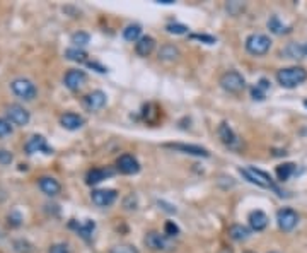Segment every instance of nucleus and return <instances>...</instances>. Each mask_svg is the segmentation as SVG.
Instances as JSON below:
<instances>
[{
  "mask_svg": "<svg viewBox=\"0 0 307 253\" xmlns=\"http://www.w3.org/2000/svg\"><path fill=\"white\" fill-rule=\"evenodd\" d=\"M276 81L285 89H294V87L304 84L307 81V70L304 67H285L276 72Z\"/></svg>",
  "mask_w": 307,
  "mask_h": 253,
  "instance_id": "1",
  "label": "nucleus"
},
{
  "mask_svg": "<svg viewBox=\"0 0 307 253\" xmlns=\"http://www.w3.org/2000/svg\"><path fill=\"white\" fill-rule=\"evenodd\" d=\"M239 173H241L242 176H244L249 183L256 185V187L270 188V190H273V192L278 193L280 197H284V193H282V190H280L278 187H276L275 183H273L271 176H270V174H268L266 171H261V169L249 166V168H241V169H239Z\"/></svg>",
  "mask_w": 307,
  "mask_h": 253,
  "instance_id": "2",
  "label": "nucleus"
},
{
  "mask_svg": "<svg viewBox=\"0 0 307 253\" xmlns=\"http://www.w3.org/2000/svg\"><path fill=\"white\" fill-rule=\"evenodd\" d=\"M244 46H246V52L251 53V55L263 57L270 52L271 40H270V36L263 35V33H253V35H249L246 38Z\"/></svg>",
  "mask_w": 307,
  "mask_h": 253,
  "instance_id": "3",
  "label": "nucleus"
},
{
  "mask_svg": "<svg viewBox=\"0 0 307 253\" xmlns=\"http://www.w3.org/2000/svg\"><path fill=\"white\" fill-rule=\"evenodd\" d=\"M218 84L226 92H231V94H237V92H241L242 89L246 87V79L244 75L241 74V72L237 70H227L224 72L220 75V81H218Z\"/></svg>",
  "mask_w": 307,
  "mask_h": 253,
  "instance_id": "4",
  "label": "nucleus"
},
{
  "mask_svg": "<svg viewBox=\"0 0 307 253\" xmlns=\"http://www.w3.org/2000/svg\"><path fill=\"white\" fill-rule=\"evenodd\" d=\"M144 243H145V246L154 251H173L174 248H176V243H174L173 238L160 235L157 231L147 233L144 238Z\"/></svg>",
  "mask_w": 307,
  "mask_h": 253,
  "instance_id": "5",
  "label": "nucleus"
},
{
  "mask_svg": "<svg viewBox=\"0 0 307 253\" xmlns=\"http://www.w3.org/2000/svg\"><path fill=\"white\" fill-rule=\"evenodd\" d=\"M11 89L17 98H21L24 101H33L38 96V89H36V86L33 84V81L24 79V77L14 79L11 82Z\"/></svg>",
  "mask_w": 307,
  "mask_h": 253,
  "instance_id": "6",
  "label": "nucleus"
},
{
  "mask_svg": "<svg viewBox=\"0 0 307 253\" xmlns=\"http://www.w3.org/2000/svg\"><path fill=\"white\" fill-rule=\"evenodd\" d=\"M217 134H218V139L222 140V144L226 145V147L232 149V150H239L242 147V142H241V139H239V135L234 132L232 127L226 123V121H222V123L218 125Z\"/></svg>",
  "mask_w": 307,
  "mask_h": 253,
  "instance_id": "7",
  "label": "nucleus"
},
{
  "mask_svg": "<svg viewBox=\"0 0 307 253\" xmlns=\"http://www.w3.org/2000/svg\"><path fill=\"white\" fill-rule=\"evenodd\" d=\"M276 224L284 233H290L294 231L297 224H299V214H297L294 209H280L278 212H276Z\"/></svg>",
  "mask_w": 307,
  "mask_h": 253,
  "instance_id": "8",
  "label": "nucleus"
},
{
  "mask_svg": "<svg viewBox=\"0 0 307 253\" xmlns=\"http://www.w3.org/2000/svg\"><path fill=\"white\" fill-rule=\"evenodd\" d=\"M165 149H173L176 153L188 154V156H197V158H210V153L207 149L202 147V145H194V144H183V142H169L164 144Z\"/></svg>",
  "mask_w": 307,
  "mask_h": 253,
  "instance_id": "9",
  "label": "nucleus"
},
{
  "mask_svg": "<svg viewBox=\"0 0 307 253\" xmlns=\"http://www.w3.org/2000/svg\"><path fill=\"white\" fill-rule=\"evenodd\" d=\"M6 113H7L9 121H11L12 125L24 127V125L29 123V120H31V115H29V111L24 108V106H21V105H11V106H7Z\"/></svg>",
  "mask_w": 307,
  "mask_h": 253,
  "instance_id": "10",
  "label": "nucleus"
},
{
  "mask_svg": "<svg viewBox=\"0 0 307 253\" xmlns=\"http://www.w3.org/2000/svg\"><path fill=\"white\" fill-rule=\"evenodd\" d=\"M87 82V74L80 69H72L68 70L65 77H63V84H65L67 89L70 91H79L84 87V84Z\"/></svg>",
  "mask_w": 307,
  "mask_h": 253,
  "instance_id": "11",
  "label": "nucleus"
},
{
  "mask_svg": "<svg viewBox=\"0 0 307 253\" xmlns=\"http://www.w3.org/2000/svg\"><path fill=\"white\" fill-rule=\"evenodd\" d=\"M116 197H118V193H116L115 190H111V188L94 190V192L91 193V200L97 207H109V206H113V204L116 202Z\"/></svg>",
  "mask_w": 307,
  "mask_h": 253,
  "instance_id": "12",
  "label": "nucleus"
},
{
  "mask_svg": "<svg viewBox=\"0 0 307 253\" xmlns=\"http://www.w3.org/2000/svg\"><path fill=\"white\" fill-rule=\"evenodd\" d=\"M24 150L33 156V154H38V153H43V154H53V149L48 145L46 139L43 135H33V137L27 139L26 145H24Z\"/></svg>",
  "mask_w": 307,
  "mask_h": 253,
  "instance_id": "13",
  "label": "nucleus"
},
{
  "mask_svg": "<svg viewBox=\"0 0 307 253\" xmlns=\"http://www.w3.org/2000/svg\"><path fill=\"white\" fill-rule=\"evenodd\" d=\"M106 101H108V96H106L104 91H92L84 98V108L89 111H99L106 106Z\"/></svg>",
  "mask_w": 307,
  "mask_h": 253,
  "instance_id": "14",
  "label": "nucleus"
},
{
  "mask_svg": "<svg viewBox=\"0 0 307 253\" xmlns=\"http://www.w3.org/2000/svg\"><path fill=\"white\" fill-rule=\"evenodd\" d=\"M116 168H118V171L123 174H136L140 171V163L136 161L135 156L123 154V156H120L118 161H116Z\"/></svg>",
  "mask_w": 307,
  "mask_h": 253,
  "instance_id": "15",
  "label": "nucleus"
},
{
  "mask_svg": "<svg viewBox=\"0 0 307 253\" xmlns=\"http://www.w3.org/2000/svg\"><path fill=\"white\" fill-rule=\"evenodd\" d=\"M86 123L84 116L77 115V113H72V111H68V113H63L60 116V125L63 127V129L70 130V132H75V130L82 129Z\"/></svg>",
  "mask_w": 307,
  "mask_h": 253,
  "instance_id": "16",
  "label": "nucleus"
},
{
  "mask_svg": "<svg viewBox=\"0 0 307 253\" xmlns=\"http://www.w3.org/2000/svg\"><path fill=\"white\" fill-rule=\"evenodd\" d=\"M38 187H40L41 192L48 197L58 195L60 190H62V185L58 183V180H55L53 176H41L40 180H38Z\"/></svg>",
  "mask_w": 307,
  "mask_h": 253,
  "instance_id": "17",
  "label": "nucleus"
},
{
  "mask_svg": "<svg viewBox=\"0 0 307 253\" xmlns=\"http://www.w3.org/2000/svg\"><path fill=\"white\" fill-rule=\"evenodd\" d=\"M247 221H249V227L253 231H263V230H266V226H268V216L263 211L249 212Z\"/></svg>",
  "mask_w": 307,
  "mask_h": 253,
  "instance_id": "18",
  "label": "nucleus"
},
{
  "mask_svg": "<svg viewBox=\"0 0 307 253\" xmlns=\"http://www.w3.org/2000/svg\"><path fill=\"white\" fill-rule=\"evenodd\" d=\"M155 48V40L152 36H142L135 43V52L138 57H149Z\"/></svg>",
  "mask_w": 307,
  "mask_h": 253,
  "instance_id": "19",
  "label": "nucleus"
},
{
  "mask_svg": "<svg viewBox=\"0 0 307 253\" xmlns=\"http://www.w3.org/2000/svg\"><path fill=\"white\" fill-rule=\"evenodd\" d=\"M72 226L77 230V235L80 238H84L86 241H91L92 240V235H94L96 231V222L91 221V219H86L84 222H79V224H75V222H72Z\"/></svg>",
  "mask_w": 307,
  "mask_h": 253,
  "instance_id": "20",
  "label": "nucleus"
},
{
  "mask_svg": "<svg viewBox=\"0 0 307 253\" xmlns=\"http://www.w3.org/2000/svg\"><path fill=\"white\" fill-rule=\"evenodd\" d=\"M282 55L285 58H292V60H300V58L305 57L304 45H300V43H289V45L282 50Z\"/></svg>",
  "mask_w": 307,
  "mask_h": 253,
  "instance_id": "21",
  "label": "nucleus"
},
{
  "mask_svg": "<svg viewBox=\"0 0 307 253\" xmlns=\"http://www.w3.org/2000/svg\"><path fill=\"white\" fill-rule=\"evenodd\" d=\"M111 174H113V171H109V169L94 168V169H91V171L87 173L86 183L87 185H97V183H101L102 180H106L108 176H111Z\"/></svg>",
  "mask_w": 307,
  "mask_h": 253,
  "instance_id": "22",
  "label": "nucleus"
},
{
  "mask_svg": "<svg viewBox=\"0 0 307 253\" xmlns=\"http://www.w3.org/2000/svg\"><path fill=\"white\" fill-rule=\"evenodd\" d=\"M179 57H181V52H179L178 46H174V45H164V46H160V50H159V60H162V62H174V60H178Z\"/></svg>",
  "mask_w": 307,
  "mask_h": 253,
  "instance_id": "23",
  "label": "nucleus"
},
{
  "mask_svg": "<svg viewBox=\"0 0 307 253\" xmlns=\"http://www.w3.org/2000/svg\"><path fill=\"white\" fill-rule=\"evenodd\" d=\"M229 236H231L234 241H246L247 238L251 236V230L242 224H232L229 227Z\"/></svg>",
  "mask_w": 307,
  "mask_h": 253,
  "instance_id": "24",
  "label": "nucleus"
},
{
  "mask_svg": "<svg viewBox=\"0 0 307 253\" xmlns=\"http://www.w3.org/2000/svg\"><path fill=\"white\" fill-rule=\"evenodd\" d=\"M123 38L130 43H136L142 38V26L140 24H128L123 29Z\"/></svg>",
  "mask_w": 307,
  "mask_h": 253,
  "instance_id": "25",
  "label": "nucleus"
},
{
  "mask_svg": "<svg viewBox=\"0 0 307 253\" xmlns=\"http://www.w3.org/2000/svg\"><path fill=\"white\" fill-rule=\"evenodd\" d=\"M270 89V81L268 79H260V82L251 87V96L253 99H258V101H263L266 98V91Z\"/></svg>",
  "mask_w": 307,
  "mask_h": 253,
  "instance_id": "26",
  "label": "nucleus"
},
{
  "mask_svg": "<svg viewBox=\"0 0 307 253\" xmlns=\"http://www.w3.org/2000/svg\"><path fill=\"white\" fill-rule=\"evenodd\" d=\"M268 29H270L273 35H285V33L290 31V28L285 26V24L280 21L278 16H271L268 19Z\"/></svg>",
  "mask_w": 307,
  "mask_h": 253,
  "instance_id": "27",
  "label": "nucleus"
},
{
  "mask_svg": "<svg viewBox=\"0 0 307 253\" xmlns=\"http://www.w3.org/2000/svg\"><path fill=\"white\" fill-rule=\"evenodd\" d=\"M65 58L67 60L77 62V63H84V62H87V52L82 50V48L72 46V48H68V50H65Z\"/></svg>",
  "mask_w": 307,
  "mask_h": 253,
  "instance_id": "28",
  "label": "nucleus"
},
{
  "mask_svg": "<svg viewBox=\"0 0 307 253\" xmlns=\"http://www.w3.org/2000/svg\"><path fill=\"white\" fill-rule=\"evenodd\" d=\"M295 164L294 163H284L280 166H276V176H278L280 182H287L292 174L295 173Z\"/></svg>",
  "mask_w": 307,
  "mask_h": 253,
  "instance_id": "29",
  "label": "nucleus"
},
{
  "mask_svg": "<svg viewBox=\"0 0 307 253\" xmlns=\"http://www.w3.org/2000/svg\"><path fill=\"white\" fill-rule=\"evenodd\" d=\"M89 41H91V35L86 31H77L72 35V43H74V46H77V48L89 45Z\"/></svg>",
  "mask_w": 307,
  "mask_h": 253,
  "instance_id": "30",
  "label": "nucleus"
},
{
  "mask_svg": "<svg viewBox=\"0 0 307 253\" xmlns=\"http://www.w3.org/2000/svg\"><path fill=\"white\" fill-rule=\"evenodd\" d=\"M165 31L169 33V35H176V36H181V35H188L189 28L186 24H181V22H171L165 26Z\"/></svg>",
  "mask_w": 307,
  "mask_h": 253,
  "instance_id": "31",
  "label": "nucleus"
},
{
  "mask_svg": "<svg viewBox=\"0 0 307 253\" xmlns=\"http://www.w3.org/2000/svg\"><path fill=\"white\" fill-rule=\"evenodd\" d=\"M109 253H140V251L135 245H130V243H120V245H115L113 248H111Z\"/></svg>",
  "mask_w": 307,
  "mask_h": 253,
  "instance_id": "32",
  "label": "nucleus"
},
{
  "mask_svg": "<svg viewBox=\"0 0 307 253\" xmlns=\"http://www.w3.org/2000/svg\"><path fill=\"white\" fill-rule=\"evenodd\" d=\"M164 235L169 236V238H174L179 235V227L174 221H165L164 224Z\"/></svg>",
  "mask_w": 307,
  "mask_h": 253,
  "instance_id": "33",
  "label": "nucleus"
},
{
  "mask_svg": "<svg viewBox=\"0 0 307 253\" xmlns=\"http://www.w3.org/2000/svg\"><path fill=\"white\" fill-rule=\"evenodd\" d=\"M227 11L229 14H232V16H237L241 11H244V4L242 2H237V0H234V2H229L227 4Z\"/></svg>",
  "mask_w": 307,
  "mask_h": 253,
  "instance_id": "34",
  "label": "nucleus"
},
{
  "mask_svg": "<svg viewBox=\"0 0 307 253\" xmlns=\"http://www.w3.org/2000/svg\"><path fill=\"white\" fill-rule=\"evenodd\" d=\"M12 134V125L9 120L0 118V137H7V135Z\"/></svg>",
  "mask_w": 307,
  "mask_h": 253,
  "instance_id": "35",
  "label": "nucleus"
},
{
  "mask_svg": "<svg viewBox=\"0 0 307 253\" xmlns=\"http://www.w3.org/2000/svg\"><path fill=\"white\" fill-rule=\"evenodd\" d=\"M189 38H191V40H197V41H203V43H207V45H215L217 43V38L210 36V35H191Z\"/></svg>",
  "mask_w": 307,
  "mask_h": 253,
  "instance_id": "36",
  "label": "nucleus"
},
{
  "mask_svg": "<svg viewBox=\"0 0 307 253\" xmlns=\"http://www.w3.org/2000/svg\"><path fill=\"white\" fill-rule=\"evenodd\" d=\"M12 159H14V156H12L11 150L0 149V164H2V166H7V164H11Z\"/></svg>",
  "mask_w": 307,
  "mask_h": 253,
  "instance_id": "37",
  "label": "nucleus"
},
{
  "mask_svg": "<svg viewBox=\"0 0 307 253\" xmlns=\"http://www.w3.org/2000/svg\"><path fill=\"white\" fill-rule=\"evenodd\" d=\"M48 253H68V248L67 245H63V243H57V245L50 246V251Z\"/></svg>",
  "mask_w": 307,
  "mask_h": 253,
  "instance_id": "38",
  "label": "nucleus"
},
{
  "mask_svg": "<svg viewBox=\"0 0 307 253\" xmlns=\"http://www.w3.org/2000/svg\"><path fill=\"white\" fill-rule=\"evenodd\" d=\"M87 65H89L91 69H96L99 74H106V72H108V67H102V65H99V63H96V62H87Z\"/></svg>",
  "mask_w": 307,
  "mask_h": 253,
  "instance_id": "39",
  "label": "nucleus"
},
{
  "mask_svg": "<svg viewBox=\"0 0 307 253\" xmlns=\"http://www.w3.org/2000/svg\"><path fill=\"white\" fill-rule=\"evenodd\" d=\"M304 53H305V57H307V43L304 45Z\"/></svg>",
  "mask_w": 307,
  "mask_h": 253,
  "instance_id": "40",
  "label": "nucleus"
},
{
  "mask_svg": "<svg viewBox=\"0 0 307 253\" xmlns=\"http://www.w3.org/2000/svg\"><path fill=\"white\" fill-rule=\"evenodd\" d=\"M304 106H305V108H307V99H304Z\"/></svg>",
  "mask_w": 307,
  "mask_h": 253,
  "instance_id": "41",
  "label": "nucleus"
},
{
  "mask_svg": "<svg viewBox=\"0 0 307 253\" xmlns=\"http://www.w3.org/2000/svg\"><path fill=\"white\" fill-rule=\"evenodd\" d=\"M244 253H255V251H244Z\"/></svg>",
  "mask_w": 307,
  "mask_h": 253,
  "instance_id": "42",
  "label": "nucleus"
},
{
  "mask_svg": "<svg viewBox=\"0 0 307 253\" xmlns=\"http://www.w3.org/2000/svg\"><path fill=\"white\" fill-rule=\"evenodd\" d=\"M270 253H276V251H270Z\"/></svg>",
  "mask_w": 307,
  "mask_h": 253,
  "instance_id": "43",
  "label": "nucleus"
},
{
  "mask_svg": "<svg viewBox=\"0 0 307 253\" xmlns=\"http://www.w3.org/2000/svg\"><path fill=\"white\" fill-rule=\"evenodd\" d=\"M222 253H229V251H222Z\"/></svg>",
  "mask_w": 307,
  "mask_h": 253,
  "instance_id": "44",
  "label": "nucleus"
}]
</instances>
